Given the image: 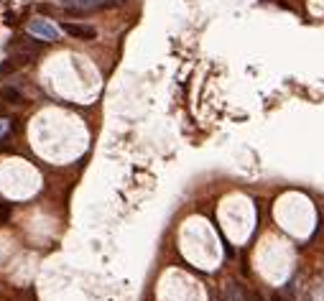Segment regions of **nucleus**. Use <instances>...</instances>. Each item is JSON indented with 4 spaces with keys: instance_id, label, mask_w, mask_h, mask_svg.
Listing matches in <instances>:
<instances>
[{
    "instance_id": "nucleus-1",
    "label": "nucleus",
    "mask_w": 324,
    "mask_h": 301,
    "mask_svg": "<svg viewBox=\"0 0 324 301\" xmlns=\"http://www.w3.org/2000/svg\"><path fill=\"white\" fill-rule=\"evenodd\" d=\"M28 33H33V36H39L43 41H59V28L54 23H49V20H43V18L31 20V23H28Z\"/></svg>"
},
{
    "instance_id": "nucleus-2",
    "label": "nucleus",
    "mask_w": 324,
    "mask_h": 301,
    "mask_svg": "<svg viewBox=\"0 0 324 301\" xmlns=\"http://www.w3.org/2000/svg\"><path fill=\"white\" fill-rule=\"evenodd\" d=\"M61 28L69 33L72 39H80V41H92V39H97V28L89 26V23H72V20H64Z\"/></svg>"
},
{
    "instance_id": "nucleus-3",
    "label": "nucleus",
    "mask_w": 324,
    "mask_h": 301,
    "mask_svg": "<svg viewBox=\"0 0 324 301\" xmlns=\"http://www.w3.org/2000/svg\"><path fill=\"white\" fill-rule=\"evenodd\" d=\"M0 100L8 105H23V92H20L18 87H3V90H0Z\"/></svg>"
},
{
    "instance_id": "nucleus-4",
    "label": "nucleus",
    "mask_w": 324,
    "mask_h": 301,
    "mask_svg": "<svg viewBox=\"0 0 324 301\" xmlns=\"http://www.w3.org/2000/svg\"><path fill=\"white\" fill-rule=\"evenodd\" d=\"M64 3H69V5H80V8L92 10V8H110V5H115L118 0H64Z\"/></svg>"
},
{
    "instance_id": "nucleus-5",
    "label": "nucleus",
    "mask_w": 324,
    "mask_h": 301,
    "mask_svg": "<svg viewBox=\"0 0 324 301\" xmlns=\"http://www.w3.org/2000/svg\"><path fill=\"white\" fill-rule=\"evenodd\" d=\"M225 301H245V294H243V286L235 283V281H230L225 286Z\"/></svg>"
},
{
    "instance_id": "nucleus-6",
    "label": "nucleus",
    "mask_w": 324,
    "mask_h": 301,
    "mask_svg": "<svg viewBox=\"0 0 324 301\" xmlns=\"http://www.w3.org/2000/svg\"><path fill=\"white\" fill-rule=\"evenodd\" d=\"M10 212H13V204H0V225H5V222L10 220Z\"/></svg>"
},
{
    "instance_id": "nucleus-7",
    "label": "nucleus",
    "mask_w": 324,
    "mask_h": 301,
    "mask_svg": "<svg viewBox=\"0 0 324 301\" xmlns=\"http://www.w3.org/2000/svg\"><path fill=\"white\" fill-rule=\"evenodd\" d=\"M39 10H41V13H57V10H54L51 5H39Z\"/></svg>"
},
{
    "instance_id": "nucleus-8",
    "label": "nucleus",
    "mask_w": 324,
    "mask_h": 301,
    "mask_svg": "<svg viewBox=\"0 0 324 301\" xmlns=\"http://www.w3.org/2000/svg\"><path fill=\"white\" fill-rule=\"evenodd\" d=\"M255 301H265V299H263L261 294H255Z\"/></svg>"
}]
</instances>
